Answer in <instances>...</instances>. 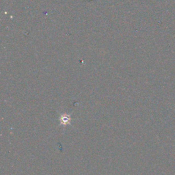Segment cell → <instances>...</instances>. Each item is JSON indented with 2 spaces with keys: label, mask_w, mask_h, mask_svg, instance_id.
I'll list each match as a JSON object with an SVG mask.
<instances>
[{
  "label": "cell",
  "mask_w": 175,
  "mask_h": 175,
  "mask_svg": "<svg viewBox=\"0 0 175 175\" xmlns=\"http://www.w3.org/2000/svg\"><path fill=\"white\" fill-rule=\"evenodd\" d=\"M60 121H61V124H62V125H69V124H70L71 118L69 116H68L67 115L62 116L60 118Z\"/></svg>",
  "instance_id": "1"
}]
</instances>
